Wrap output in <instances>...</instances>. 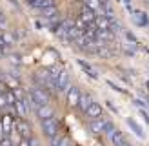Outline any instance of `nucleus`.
Returning <instances> with one entry per match:
<instances>
[{
	"label": "nucleus",
	"mask_w": 149,
	"mask_h": 146,
	"mask_svg": "<svg viewBox=\"0 0 149 146\" xmlns=\"http://www.w3.org/2000/svg\"><path fill=\"white\" fill-rule=\"evenodd\" d=\"M18 146H31V139H22Z\"/></svg>",
	"instance_id": "obj_29"
},
{
	"label": "nucleus",
	"mask_w": 149,
	"mask_h": 146,
	"mask_svg": "<svg viewBox=\"0 0 149 146\" xmlns=\"http://www.w3.org/2000/svg\"><path fill=\"white\" fill-rule=\"evenodd\" d=\"M86 2H87V0H84V4H86Z\"/></svg>",
	"instance_id": "obj_40"
},
{
	"label": "nucleus",
	"mask_w": 149,
	"mask_h": 146,
	"mask_svg": "<svg viewBox=\"0 0 149 146\" xmlns=\"http://www.w3.org/2000/svg\"><path fill=\"white\" fill-rule=\"evenodd\" d=\"M74 27H78L80 31H86V27H87V24H86V22L82 20V18H77V20H74Z\"/></svg>",
	"instance_id": "obj_22"
},
{
	"label": "nucleus",
	"mask_w": 149,
	"mask_h": 146,
	"mask_svg": "<svg viewBox=\"0 0 149 146\" xmlns=\"http://www.w3.org/2000/svg\"><path fill=\"white\" fill-rule=\"evenodd\" d=\"M56 15H58V9H56V6H53V7H47V9H44L42 11V17L44 18H56Z\"/></svg>",
	"instance_id": "obj_15"
},
{
	"label": "nucleus",
	"mask_w": 149,
	"mask_h": 146,
	"mask_svg": "<svg viewBox=\"0 0 149 146\" xmlns=\"http://www.w3.org/2000/svg\"><path fill=\"white\" fill-rule=\"evenodd\" d=\"M7 135H6V130H4V126H2V121H0V142L4 141Z\"/></svg>",
	"instance_id": "obj_24"
},
{
	"label": "nucleus",
	"mask_w": 149,
	"mask_h": 146,
	"mask_svg": "<svg viewBox=\"0 0 149 146\" xmlns=\"http://www.w3.org/2000/svg\"><path fill=\"white\" fill-rule=\"evenodd\" d=\"M26 2H27V4H35V2H36V0H26Z\"/></svg>",
	"instance_id": "obj_38"
},
{
	"label": "nucleus",
	"mask_w": 149,
	"mask_h": 146,
	"mask_svg": "<svg viewBox=\"0 0 149 146\" xmlns=\"http://www.w3.org/2000/svg\"><path fill=\"white\" fill-rule=\"evenodd\" d=\"M86 6L89 7V9H93V11H96V9H102V0H87V2H86Z\"/></svg>",
	"instance_id": "obj_19"
},
{
	"label": "nucleus",
	"mask_w": 149,
	"mask_h": 146,
	"mask_svg": "<svg viewBox=\"0 0 149 146\" xmlns=\"http://www.w3.org/2000/svg\"><path fill=\"white\" fill-rule=\"evenodd\" d=\"M80 91H78V88H71V90L68 91V104L73 108V106H78V102H80Z\"/></svg>",
	"instance_id": "obj_7"
},
{
	"label": "nucleus",
	"mask_w": 149,
	"mask_h": 146,
	"mask_svg": "<svg viewBox=\"0 0 149 146\" xmlns=\"http://www.w3.org/2000/svg\"><path fill=\"white\" fill-rule=\"evenodd\" d=\"M104 119H95V121H89V130L93 131L95 135H98V133H104Z\"/></svg>",
	"instance_id": "obj_9"
},
{
	"label": "nucleus",
	"mask_w": 149,
	"mask_h": 146,
	"mask_svg": "<svg viewBox=\"0 0 149 146\" xmlns=\"http://www.w3.org/2000/svg\"><path fill=\"white\" fill-rule=\"evenodd\" d=\"M60 146H71V141L68 137H62V141H60Z\"/></svg>",
	"instance_id": "obj_27"
},
{
	"label": "nucleus",
	"mask_w": 149,
	"mask_h": 146,
	"mask_svg": "<svg viewBox=\"0 0 149 146\" xmlns=\"http://www.w3.org/2000/svg\"><path fill=\"white\" fill-rule=\"evenodd\" d=\"M36 115H38L42 121H47L51 117H55V112H53L51 106H38L36 108Z\"/></svg>",
	"instance_id": "obj_8"
},
{
	"label": "nucleus",
	"mask_w": 149,
	"mask_h": 146,
	"mask_svg": "<svg viewBox=\"0 0 149 146\" xmlns=\"http://www.w3.org/2000/svg\"><path fill=\"white\" fill-rule=\"evenodd\" d=\"M127 124H129V128L135 131V133L140 137V139H144L146 137V133H144V130H142V126H140V124L136 122V121H133V119H127Z\"/></svg>",
	"instance_id": "obj_13"
},
{
	"label": "nucleus",
	"mask_w": 149,
	"mask_h": 146,
	"mask_svg": "<svg viewBox=\"0 0 149 146\" xmlns=\"http://www.w3.org/2000/svg\"><path fill=\"white\" fill-rule=\"evenodd\" d=\"M60 141H62V137H53V139H51V144L49 146H60Z\"/></svg>",
	"instance_id": "obj_23"
},
{
	"label": "nucleus",
	"mask_w": 149,
	"mask_h": 146,
	"mask_svg": "<svg viewBox=\"0 0 149 146\" xmlns=\"http://www.w3.org/2000/svg\"><path fill=\"white\" fill-rule=\"evenodd\" d=\"M2 79H4V75H2V73H0V80H2Z\"/></svg>",
	"instance_id": "obj_39"
},
{
	"label": "nucleus",
	"mask_w": 149,
	"mask_h": 146,
	"mask_svg": "<svg viewBox=\"0 0 149 146\" xmlns=\"http://www.w3.org/2000/svg\"><path fill=\"white\" fill-rule=\"evenodd\" d=\"M80 18L84 20L86 24H95L96 18H98V15H95L93 9H89L87 6H84V7H82V11H80Z\"/></svg>",
	"instance_id": "obj_4"
},
{
	"label": "nucleus",
	"mask_w": 149,
	"mask_h": 146,
	"mask_svg": "<svg viewBox=\"0 0 149 146\" xmlns=\"http://www.w3.org/2000/svg\"><path fill=\"white\" fill-rule=\"evenodd\" d=\"M15 108H17V113H18L20 119H24V117L29 113V112H27V108H26V104H24V100H18L17 104H15Z\"/></svg>",
	"instance_id": "obj_16"
},
{
	"label": "nucleus",
	"mask_w": 149,
	"mask_h": 146,
	"mask_svg": "<svg viewBox=\"0 0 149 146\" xmlns=\"http://www.w3.org/2000/svg\"><path fill=\"white\" fill-rule=\"evenodd\" d=\"M31 146H40V144H38V141H36V139H31Z\"/></svg>",
	"instance_id": "obj_36"
},
{
	"label": "nucleus",
	"mask_w": 149,
	"mask_h": 146,
	"mask_svg": "<svg viewBox=\"0 0 149 146\" xmlns=\"http://www.w3.org/2000/svg\"><path fill=\"white\" fill-rule=\"evenodd\" d=\"M4 22H6V17H4V13L0 11V24H4Z\"/></svg>",
	"instance_id": "obj_34"
},
{
	"label": "nucleus",
	"mask_w": 149,
	"mask_h": 146,
	"mask_svg": "<svg viewBox=\"0 0 149 146\" xmlns=\"http://www.w3.org/2000/svg\"><path fill=\"white\" fill-rule=\"evenodd\" d=\"M78 66H80V68L84 69L86 73H89V77H91V79H98V75H96V73L93 71V68H91V66H89L87 62H84V60H78Z\"/></svg>",
	"instance_id": "obj_17"
},
{
	"label": "nucleus",
	"mask_w": 149,
	"mask_h": 146,
	"mask_svg": "<svg viewBox=\"0 0 149 146\" xmlns=\"http://www.w3.org/2000/svg\"><path fill=\"white\" fill-rule=\"evenodd\" d=\"M29 95H31V99L35 102V110L38 106H49V95L44 91L42 88H31Z\"/></svg>",
	"instance_id": "obj_1"
},
{
	"label": "nucleus",
	"mask_w": 149,
	"mask_h": 146,
	"mask_svg": "<svg viewBox=\"0 0 149 146\" xmlns=\"http://www.w3.org/2000/svg\"><path fill=\"white\" fill-rule=\"evenodd\" d=\"M42 130H44V135L53 139L58 135V119L56 117H51L47 121H42Z\"/></svg>",
	"instance_id": "obj_2"
},
{
	"label": "nucleus",
	"mask_w": 149,
	"mask_h": 146,
	"mask_svg": "<svg viewBox=\"0 0 149 146\" xmlns=\"http://www.w3.org/2000/svg\"><path fill=\"white\" fill-rule=\"evenodd\" d=\"M71 88H73V86H71V80H69V73H68V71H62L60 79H58V84H56V90L68 93Z\"/></svg>",
	"instance_id": "obj_3"
},
{
	"label": "nucleus",
	"mask_w": 149,
	"mask_h": 146,
	"mask_svg": "<svg viewBox=\"0 0 149 146\" xmlns=\"http://www.w3.org/2000/svg\"><path fill=\"white\" fill-rule=\"evenodd\" d=\"M115 131H116V130H115V124H113V122H109V121L104 122V133H106V135L111 137V135L115 133Z\"/></svg>",
	"instance_id": "obj_18"
},
{
	"label": "nucleus",
	"mask_w": 149,
	"mask_h": 146,
	"mask_svg": "<svg viewBox=\"0 0 149 146\" xmlns=\"http://www.w3.org/2000/svg\"><path fill=\"white\" fill-rule=\"evenodd\" d=\"M0 121H2V126H4V130H6V135L13 133V126H15V122H13V115L6 113Z\"/></svg>",
	"instance_id": "obj_10"
},
{
	"label": "nucleus",
	"mask_w": 149,
	"mask_h": 146,
	"mask_svg": "<svg viewBox=\"0 0 149 146\" xmlns=\"http://www.w3.org/2000/svg\"><path fill=\"white\" fill-rule=\"evenodd\" d=\"M11 62H17V64H20V58H18V57H15V55H13V58H11Z\"/></svg>",
	"instance_id": "obj_35"
},
{
	"label": "nucleus",
	"mask_w": 149,
	"mask_h": 146,
	"mask_svg": "<svg viewBox=\"0 0 149 146\" xmlns=\"http://www.w3.org/2000/svg\"><path fill=\"white\" fill-rule=\"evenodd\" d=\"M107 84H109V86H111V88H113V90H115V91H120V93H125V91H124V90H122V88H118V86H116V84H113V82H111V80H107Z\"/></svg>",
	"instance_id": "obj_26"
},
{
	"label": "nucleus",
	"mask_w": 149,
	"mask_h": 146,
	"mask_svg": "<svg viewBox=\"0 0 149 146\" xmlns=\"http://www.w3.org/2000/svg\"><path fill=\"white\" fill-rule=\"evenodd\" d=\"M0 48H2V49L7 48V46H6V42H4V39H2V33H0Z\"/></svg>",
	"instance_id": "obj_31"
},
{
	"label": "nucleus",
	"mask_w": 149,
	"mask_h": 146,
	"mask_svg": "<svg viewBox=\"0 0 149 146\" xmlns=\"http://www.w3.org/2000/svg\"><path fill=\"white\" fill-rule=\"evenodd\" d=\"M133 13H135L133 17H135V22L138 26H147V17L144 11H133Z\"/></svg>",
	"instance_id": "obj_14"
},
{
	"label": "nucleus",
	"mask_w": 149,
	"mask_h": 146,
	"mask_svg": "<svg viewBox=\"0 0 149 146\" xmlns=\"http://www.w3.org/2000/svg\"><path fill=\"white\" fill-rule=\"evenodd\" d=\"M0 95H6V84L0 82Z\"/></svg>",
	"instance_id": "obj_30"
},
{
	"label": "nucleus",
	"mask_w": 149,
	"mask_h": 146,
	"mask_svg": "<svg viewBox=\"0 0 149 146\" xmlns=\"http://www.w3.org/2000/svg\"><path fill=\"white\" fill-rule=\"evenodd\" d=\"M0 146H15V142L11 141V139H7V137H6V139H4V141H2V142H0Z\"/></svg>",
	"instance_id": "obj_25"
},
{
	"label": "nucleus",
	"mask_w": 149,
	"mask_h": 146,
	"mask_svg": "<svg viewBox=\"0 0 149 146\" xmlns=\"http://www.w3.org/2000/svg\"><path fill=\"white\" fill-rule=\"evenodd\" d=\"M2 33V39H4V42H6V46H11V44L15 42V36L11 35V33H7V31H0Z\"/></svg>",
	"instance_id": "obj_21"
},
{
	"label": "nucleus",
	"mask_w": 149,
	"mask_h": 146,
	"mask_svg": "<svg viewBox=\"0 0 149 146\" xmlns=\"http://www.w3.org/2000/svg\"><path fill=\"white\" fill-rule=\"evenodd\" d=\"M86 115H87L91 121H95V119H102V117H104V115H102V106L98 104V102H93V104L89 106V110L86 112Z\"/></svg>",
	"instance_id": "obj_5"
},
{
	"label": "nucleus",
	"mask_w": 149,
	"mask_h": 146,
	"mask_svg": "<svg viewBox=\"0 0 149 146\" xmlns=\"http://www.w3.org/2000/svg\"><path fill=\"white\" fill-rule=\"evenodd\" d=\"M55 6V0H36L35 4H31V7H35V9H47V7H53Z\"/></svg>",
	"instance_id": "obj_12"
},
{
	"label": "nucleus",
	"mask_w": 149,
	"mask_h": 146,
	"mask_svg": "<svg viewBox=\"0 0 149 146\" xmlns=\"http://www.w3.org/2000/svg\"><path fill=\"white\" fill-rule=\"evenodd\" d=\"M17 131L22 135V139H29V137H31V126H29L24 119H20L17 122Z\"/></svg>",
	"instance_id": "obj_6"
},
{
	"label": "nucleus",
	"mask_w": 149,
	"mask_h": 146,
	"mask_svg": "<svg viewBox=\"0 0 149 146\" xmlns=\"http://www.w3.org/2000/svg\"><path fill=\"white\" fill-rule=\"evenodd\" d=\"M124 4H125V7H127L129 11H133V7H131V2H129V0H124Z\"/></svg>",
	"instance_id": "obj_32"
},
{
	"label": "nucleus",
	"mask_w": 149,
	"mask_h": 146,
	"mask_svg": "<svg viewBox=\"0 0 149 146\" xmlns=\"http://www.w3.org/2000/svg\"><path fill=\"white\" fill-rule=\"evenodd\" d=\"M93 104V99H91V95H87V93H82L80 95V102H78V108L82 110V112H87L89 110V106Z\"/></svg>",
	"instance_id": "obj_11"
},
{
	"label": "nucleus",
	"mask_w": 149,
	"mask_h": 146,
	"mask_svg": "<svg viewBox=\"0 0 149 146\" xmlns=\"http://www.w3.org/2000/svg\"><path fill=\"white\" fill-rule=\"evenodd\" d=\"M6 100H7V106H15V104L18 102L13 91H6Z\"/></svg>",
	"instance_id": "obj_20"
},
{
	"label": "nucleus",
	"mask_w": 149,
	"mask_h": 146,
	"mask_svg": "<svg viewBox=\"0 0 149 146\" xmlns=\"http://www.w3.org/2000/svg\"><path fill=\"white\" fill-rule=\"evenodd\" d=\"M127 39H129L131 42H135V44H136V39H135V35H131V33H127Z\"/></svg>",
	"instance_id": "obj_33"
},
{
	"label": "nucleus",
	"mask_w": 149,
	"mask_h": 146,
	"mask_svg": "<svg viewBox=\"0 0 149 146\" xmlns=\"http://www.w3.org/2000/svg\"><path fill=\"white\" fill-rule=\"evenodd\" d=\"M7 106V100H6V95H0V108H6Z\"/></svg>",
	"instance_id": "obj_28"
},
{
	"label": "nucleus",
	"mask_w": 149,
	"mask_h": 146,
	"mask_svg": "<svg viewBox=\"0 0 149 146\" xmlns=\"http://www.w3.org/2000/svg\"><path fill=\"white\" fill-rule=\"evenodd\" d=\"M2 57H4V49H2V48H0V58H2Z\"/></svg>",
	"instance_id": "obj_37"
}]
</instances>
